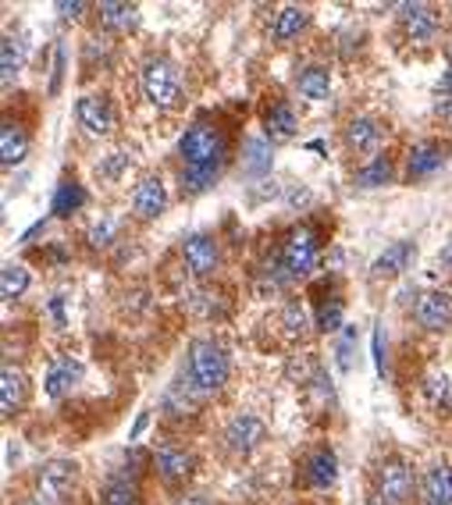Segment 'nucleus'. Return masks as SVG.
<instances>
[{"label":"nucleus","instance_id":"nucleus-1","mask_svg":"<svg viewBox=\"0 0 452 505\" xmlns=\"http://www.w3.org/2000/svg\"><path fill=\"white\" fill-rule=\"evenodd\" d=\"M178 153H182L186 168L221 171L225 168V135L210 122H193L178 139Z\"/></svg>","mask_w":452,"mask_h":505},{"label":"nucleus","instance_id":"nucleus-2","mask_svg":"<svg viewBox=\"0 0 452 505\" xmlns=\"http://www.w3.org/2000/svg\"><path fill=\"white\" fill-rule=\"evenodd\" d=\"M228 381V356L217 342L196 338L189 345V388L196 395H217Z\"/></svg>","mask_w":452,"mask_h":505},{"label":"nucleus","instance_id":"nucleus-3","mask_svg":"<svg viewBox=\"0 0 452 505\" xmlns=\"http://www.w3.org/2000/svg\"><path fill=\"white\" fill-rule=\"evenodd\" d=\"M139 83H143L146 100H150L154 107H161V111H175V107L182 104V96H186V93H182V75H178L175 61H167V57H150V61L143 64Z\"/></svg>","mask_w":452,"mask_h":505},{"label":"nucleus","instance_id":"nucleus-4","mask_svg":"<svg viewBox=\"0 0 452 505\" xmlns=\"http://www.w3.org/2000/svg\"><path fill=\"white\" fill-rule=\"evenodd\" d=\"M317 260V232L310 224H299L292 228L282 243V263H286L288 274H306Z\"/></svg>","mask_w":452,"mask_h":505},{"label":"nucleus","instance_id":"nucleus-5","mask_svg":"<svg viewBox=\"0 0 452 505\" xmlns=\"http://www.w3.org/2000/svg\"><path fill=\"white\" fill-rule=\"evenodd\" d=\"M79 480V466L72 460H50L40 470V491L43 502H68Z\"/></svg>","mask_w":452,"mask_h":505},{"label":"nucleus","instance_id":"nucleus-6","mask_svg":"<svg viewBox=\"0 0 452 505\" xmlns=\"http://www.w3.org/2000/svg\"><path fill=\"white\" fill-rule=\"evenodd\" d=\"M410 488H413V473L399 456H392V460H385V463L377 466V495H381V502L388 505L407 502L410 499Z\"/></svg>","mask_w":452,"mask_h":505},{"label":"nucleus","instance_id":"nucleus-7","mask_svg":"<svg viewBox=\"0 0 452 505\" xmlns=\"http://www.w3.org/2000/svg\"><path fill=\"white\" fill-rule=\"evenodd\" d=\"M264 434H267V427H264L260 417H253V413H239V417H232L228 427H225V441H228V449L236 456H249L264 441Z\"/></svg>","mask_w":452,"mask_h":505},{"label":"nucleus","instance_id":"nucleus-8","mask_svg":"<svg viewBox=\"0 0 452 505\" xmlns=\"http://www.w3.org/2000/svg\"><path fill=\"white\" fill-rule=\"evenodd\" d=\"M165 203H167V189L161 178H154V174H146L136 189H132V211L139 221H154V217H161L165 213Z\"/></svg>","mask_w":452,"mask_h":505},{"label":"nucleus","instance_id":"nucleus-9","mask_svg":"<svg viewBox=\"0 0 452 505\" xmlns=\"http://www.w3.org/2000/svg\"><path fill=\"white\" fill-rule=\"evenodd\" d=\"M182 260H186V267H189L196 278H206V274L217 267V243H214V235H204V232L189 235V239L182 243Z\"/></svg>","mask_w":452,"mask_h":505},{"label":"nucleus","instance_id":"nucleus-10","mask_svg":"<svg viewBox=\"0 0 452 505\" xmlns=\"http://www.w3.org/2000/svg\"><path fill=\"white\" fill-rule=\"evenodd\" d=\"M157 470H161V477H165L167 484H186L189 477H193V452H186L182 445H175V441H165V445H157Z\"/></svg>","mask_w":452,"mask_h":505},{"label":"nucleus","instance_id":"nucleus-11","mask_svg":"<svg viewBox=\"0 0 452 505\" xmlns=\"http://www.w3.org/2000/svg\"><path fill=\"white\" fill-rule=\"evenodd\" d=\"M417 321L427 332H446L452 324V295L449 292H424L417 299Z\"/></svg>","mask_w":452,"mask_h":505},{"label":"nucleus","instance_id":"nucleus-12","mask_svg":"<svg viewBox=\"0 0 452 505\" xmlns=\"http://www.w3.org/2000/svg\"><path fill=\"white\" fill-rule=\"evenodd\" d=\"M75 114H79V125L89 132V135H107L111 128H115V111H111V104L104 100V96H83L79 104H75Z\"/></svg>","mask_w":452,"mask_h":505},{"label":"nucleus","instance_id":"nucleus-13","mask_svg":"<svg viewBox=\"0 0 452 505\" xmlns=\"http://www.w3.org/2000/svg\"><path fill=\"white\" fill-rule=\"evenodd\" d=\"M403 25H407L413 43H431L438 36V29H442V18L427 4H407L403 7Z\"/></svg>","mask_w":452,"mask_h":505},{"label":"nucleus","instance_id":"nucleus-14","mask_svg":"<svg viewBox=\"0 0 452 505\" xmlns=\"http://www.w3.org/2000/svg\"><path fill=\"white\" fill-rule=\"evenodd\" d=\"M446 164V146L442 143H420L413 146L410 161H407V178L417 182V178H427L435 171Z\"/></svg>","mask_w":452,"mask_h":505},{"label":"nucleus","instance_id":"nucleus-15","mask_svg":"<svg viewBox=\"0 0 452 505\" xmlns=\"http://www.w3.org/2000/svg\"><path fill=\"white\" fill-rule=\"evenodd\" d=\"M25 391H29V384H25V374L18 371V367H4V374H0V410H4V417H15L18 410H22V402H25Z\"/></svg>","mask_w":452,"mask_h":505},{"label":"nucleus","instance_id":"nucleus-16","mask_svg":"<svg viewBox=\"0 0 452 505\" xmlns=\"http://www.w3.org/2000/svg\"><path fill=\"white\" fill-rule=\"evenodd\" d=\"M377 143H381V122L377 118H353L349 125H346V146L349 150H357V153H374L377 150Z\"/></svg>","mask_w":452,"mask_h":505},{"label":"nucleus","instance_id":"nucleus-17","mask_svg":"<svg viewBox=\"0 0 452 505\" xmlns=\"http://www.w3.org/2000/svg\"><path fill=\"white\" fill-rule=\"evenodd\" d=\"M413 256H417V246H413V243H392L388 250L374 260L370 271H374L377 278H396V274H403V271L410 267Z\"/></svg>","mask_w":452,"mask_h":505},{"label":"nucleus","instance_id":"nucleus-18","mask_svg":"<svg viewBox=\"0 0 452 505\" xmlns=\"http://www.w3.org/2000/svg\"><path fill=\"white\" fill-rule=\"evenodd\" d=\"M25 153H29L25 132L15 125V122H4V125H0V164H4V168H15V164L25 161Z\"/></svg>","mask_w":452,"mask_h":505},{"label":"nucleus","instance_id":"nucleus-19","mask_svg":"<svg viewBox=\"0 0 452 505\" xmlns=\"http://www.w3.org/2000/svg\"><path fill=\"white\" fill-rule=\"evenodd\" d=\"M79 378H83V367H79L72 356H57V360L50 363V371H46V395H50V399L65 395Z\"/></svg>","mask_w":452,"mask_h":505},{"label":"nucleus","instance_id":"nucleus-20","mask_svg":"<svg viewBox=\"0 0 452 505\" xmlns=\"http://www.w3.org/2000/svg\"><path fill=\"white\" fill-rule=\"evenodd\" d=\"M420 495L424 505H452V470L449 466H435L424 473V484H420Z\"/></svg>","mask_w":452,"mask_h":505},{"label":"nucleus","instance_id":"nucleus-21","mask_svg":"<svg viewBox=\"0 0 452 505\" xmlns=\"http://www.w3.org/2000/svg\"><path fill=\"white\" fill-rule=\"evenodd\" d=\"M296 128H299V118H296V111H292L288 104H275V107L267 111V118H264V132H267L271 143H286V139H292Z\"/></svg>","mask_w":452,"mask_h":505},{"label":"nucleus","instance_id":"nucleus-22","mask_svg":"<svg viewBox=\"0 0 452 505\" xmlns=\"http://www.w3.org/2000/svg\"><path fill=\"white\" fill-rule=\"evenodd\" d=\"M100 22L115 33H132L139 25V7L136 4H115V0H104L100 4Z\"/></svg>","mask_w":452,"mask_h":505},{"label":"nucleus","instance_id":"nucleus-23","mask_svg":"<svg viewBox=\"0 0 452 505\" xmlns=\"http://www.w3.org/2000/svg\"><path fill=\"white\" fill-rule=\"evenodd\" d=\"M335 477H338V460H335V452H331V449H317V452L306 460V480H310L314 488H331Z\"/></svg>","mask_w":452,"mask_h":505},{"label":"nucleus","instance_id":"nucleus-24","mask_svg":"<svg viewBox=\"0 0 452 505\" xmlns=\"http://www.w3.org/2000/svg\"><path fill=\"white\" fill-rule=\"evenodd\" d=\"M296 85H299V93H303L306 100H328V93H331L328 68H321V64L303 68V72H299V79H296Z\"/></svg>","mask_w":452,"mask_h":505},{"label":"nucleus","instance_id":"nucleus-25","mask_svg":"<svg viewBox=\"0 0 452 505\" xmlns=\"http://www.w3.org/2000/svg\"><path fill=\"white\" fill-rule=\"evenodd\" d=\"M104 505H139V484H136V477H128V473L111 477L107 488H104Z\"/></svg>","mask_w":452,"mask_h":505},{"label":"nucleus","instance_id":"nucleus-26","mask_svg":"<svg viewBox=\"0 0 452 505\" xmlns=\"http://www.w3.org/2000/svg\"><path fill=\"white\" fill-rule=\"evenodd\" d=\"M306 22H310V15H306L303 7H282L278 18H275L271 36H275L278 43H286V40H292V36H299V33L306 29Z\"/></svg>","mask_w":452,"mask_h":505},{"label":"nucleus","instance_id":"nucleus-27","mask_svg":"<svg viewBox=\"0 0 452 505\" xmlns=\"http://www.w3.org/2000/svg\"><path fill=\"white\" fill-rule=\"evenodd\" d=\"M85 207V189L79 182H61L57 185V193H54V203H50V211L57 213V217H68V213L83 211Z\"/></svg>","mask_w":452,"mask_h":505},{"label":"nucleus","instance_id":"nucleus-28","mask_svg":"<svg viewBox=\"0 0 452 505\" xmlns=\"http://www.w3.org/2000/svg\"><path fill=\"white\" fill-rule=\"evenodd\" d=\"M25 289H29V271H25L22 263H7V267L0 271V299L11 302V299H18V295H25Z\"/></svg>","mask_w":452,"mask_h":505},{"label":"nucleus","instance_id":"nucleus-29","mask_svg":"<svg viewBox=\"0 0 452 505\" xmlns=\"http://www.w3.org/2000/svg\"><path fill=\"white\" fill-rule=\"evenodd\" d=\"M360 189H377V185H388L392 182V164H388V157H374L367 168L357 171V178H353Z\"/></svg>","mask_w":452,"mask_h":505},{"label":"nucleus","instance_id":"nucleus-30","mask_svg":"<svg viewBox=\"0 0 452 505\" xmlns=\"http://www.w3.org/2000/svg\"><path fill=\"white\" fill-rule=\"evenodd\" d=\"M18 68H22V43L15 36H4V46H0V79H4V85L18 75Z\"/></svg>","mask_w":452,"mask_h":505},{"label":"nucleus","instance_id":"nucleus-31","mask_svg":"<svg viewBox=\"0 0 452 505\" xmlns=\"http://www.w3.org/2000/svg\"><path fill=\"white\" fill-rule=\"evenodd\" d=\"M246 174H264V171L271 168V146H267V139H249L246 143Z\"/></svg>","mask_w":452,"mask_h":505},{"label":"nucleus","instance_id":"nucleus-32","mask_svg":"<svg viewBox=\"0 0 452 505\" xmlns=\"http://www.w3.org/2000/svg\"><path fill=\"white\" fill-rule=\"evenodd\" d=\"M317 328H321V332H338V328H342V299H331L328 306H321Z\"/></svg>","mask_w":452,"mask_h":505},{"label":"nucleus","instance_id":"nucleus-33","mask_svg":"<svg viewBox=\"0 0 452 505\" xmlns=\"http://www.w3.org/2000/svg\"><path fill=\"white\" fill-rule=\"evenodd\" d=\"M424 395H427L435 406L446 402V399H449V378H446V374H427V378H424Z\"/></svg>","mask_w":452,"mask_h":505},{"label":"nucleus","instance_id":"nucleus-34","mask_svg":"<svg viewBox=\"0 0 452 505\" xmlns=\"http://www.w3.org/2000/svg\"><path fill=\"white\" fill-rule=\"evenodd\" d=\"M438 114L452 118V50H449V64H446V75H442V85H438Z\"/></svg>","mask_w":452,"mask_h":505},{"label":"nucleus","instance_id":"nucleus-35","mask_svg":"<svg viewBox=\"0 0 452 505\" xmlns=\"http://www.w3.org/2000/svg\"><path fill=\"white\" fill-rule=\"evenodd\" d=\"M115 228H118V224H115V217H111V213H104V217L89 228V243H93V246H107V243H111V235H115Z\"/></svg>","mask_w":452,"mask_h":505},{"label":"nucleus","instance_id":"nucleus-36","mask_svg":"<svg viewBox=\"0 0 452 505\" xmlns=\"http://www.w3.org/2000/svg\"><path fill=\"white\" fill-rule=\"evenodd\" d=\"M286 328L292 332V335L306 328V313H303V306H299V302H288L286 306Z\"/></svg>","mask_w":452,"mask_h":505},{"label":"nucleus","instance_id":"nucleus-37","mask_svg":"<svg viewBox=\"0 0 452 505\" xmlns=\"http://www.w3.org/2000/svg\"><path fill=\"white\" fill-rule=\"evenodd\" d=\"M374 363H377V374H385V342H381V328H374Z\"/></svg>","mask_w":452,"mask_h":505},{"label":"nucleus","instance_id":"nucleus-38","mask_svg":"<svg viewBox=\"0 0 452 505\" xmlns=\"http://www.w3.org/2000/svg\"><path fill=\"white\" fill-rule=\"evenodd\" d=\"M57 11H61L65 18H83L85 4H79V0H75V4H68V0H61V4H57Z\"/></svg>","mask_w":452,"mask_h":505},{"label":"nucleus","instance_id":"nucleus-39","mask_svg":"<svg viewBox=\"0 0 452 505\" xmlns=\"http://www.w3.org/2000/svg\"><path fill=\"white\" fill-rule=\"evenodd\" d=\"M25 505H46V502H43V499H29Z\"/></svg>","mask_w":452,"mask_h":505}]
</instances>
